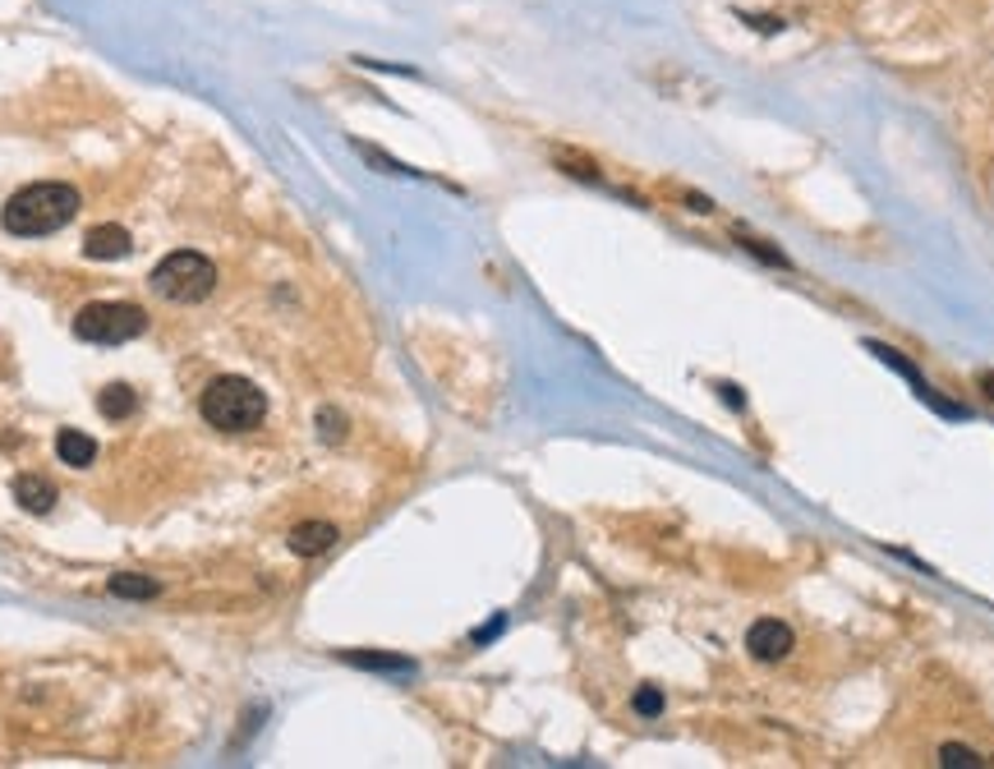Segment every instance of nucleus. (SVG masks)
I'll list each match as a JSON object with an SVG mask.
<instances>
[{
    "label": "nucleus",
    "mask_w": 994,
    "mask_h": 769,
    "mask_svg": "<svg viewBox=\"0 0 994 769\" xmlns=\"http://www.w3.org/2000/svg\"><path fill=\"white\" fill-rule=\"evenodd\" d=\"M74 217H79V189L61 185V180H42V185H28L0 207V226L18 240H42L65 230Z\"/></svg>",
    "instance_id": "nucleus-1"
},
{
    "label": "nucleus",
    "mask_w": 994,
    "mask_h": 769,
    "mask_svg": "<svg viewBox=\"0 0 994 769\" xmlns=\"http://www.w3.org/2000/svg\"><path fill=\"white\" fill-rule=\"evenodd\" d=\"M199 415L217 433H249L267 419V396H263L259 382H249L240 374H222V378H212L207 392L199 396Z\"/></svg>",
    "instance_id": "nucleus-2"
},
{
    "label": "nucleus",
    "mask_w": 994,
    "mask_h": 769,
    "mask_svg": "<svg viewBox=\"0 0 994 769\" xmlns=\"http://www.w3.org/2000/svg\"><path fill=\"white\" fill-rule=\"evenodd\" d=\"M152 291L171 304H203L212 291H217V267H212L207 254L199 249H175L158 267H152Z\"/></svg>",
    "instance_id": "nucleus-3"
},
{
    "label": "nucleus",
    "mask_w": 994,
    "mask_h": 769,
    "mask_svg": "<svg viewBox=\"0 0 994 769\" xmlns=\"http://www.w3.org/2000/svg\"><path fill=\"white\" fill-rule=\"evenodd\" d=\"M148 332V314L125 300H92L74 314V337L88 345H125Z\"/></svg>",
    "instance_id": "nucleus-4"
},
{
    "label": "nucleus",
    "mask_w": 994,
    "mask_h": 769,
    "mask_svg": "<svg viewBox=\"0 0 994 769\" xmlns=\"http://www.w3.org/2000/svg\"><path fill=\"white\" fill-rule=\"evenodd\" d=\"M746 650H751L759 664L788 659V650H792V627L778 622V618H759V622H751V631H746Z\"/></svg>",
    "instance_id": "nucleus-5"
},
{
    "label": "nucleus",
    "mask_w": 994,
    "mask_h": 769,
    "mask_svg": "<svg viewBox=\"0 0 994 769\" xmlns=\"http://www.w3.org/2000/svg\"><path fill=\"white\" fill-rule=\"evenodd\" d=\"M134 249V236L125 226H92L88 240H84V254L97 259V263H115V259H129Z\"/></svg>",
    "instance_id": "nucleus-6"
},
{
    "label": "nucleus",
    "mask_w": 994,
    "mask_h": 769,
    "mask_svg": "<svg viewBox=\"0 0 994 769\" xmlns=\"http://www.w3.org/2000/svg\"><path fill=\"white\" fill-rule=\"evenodd\" d=\"M14 503L24 512H33V516H47L55 503H61V493H55V484L42 479V475H18L14 479Z\"/></svg>",
    "instance_id": "nucleus-7"
},
{
    "label": "nucleus",
    "mask_w": 994,
    "mask_h": 769,
    "mask_svg": "<svg viewBox=\"0 0 994 769\" xmlns=\"http://www.w3.org/2000/svg\"><path fill=\"white\" fill-rule=\"evenodd\" d=\"M290 553L295 557H318V553H327L331 544H337V526L331 521H300L295 530H290Z\"/></svg>",
    "instance_id": "nucleus-8"
},
{
    "label": "nucleus",
    "mask_w": 994,
    "mask_h": 769,
    "mask_svg": "<svg viewBox=\"0 0 994 769\" xmlns=\"http://www.w3.org/2000/svg\"><path fill=\"white\" fill-rule=\"evenodd\" d=\"M55 456H61L65 466H74V470H88L97 461V442L84 429H61L55 433Z\"/></svg>",
    "instance_id": "nucleus-9"
},
{
    "label": "nucleus",
    "mask_w": 994,
    "mask_h": 769,
    "mask_svg": "<svg viewBox=\"0 0 994 769\" xmlns=\"http://www.w3.org/2000/svg\"><path fill=\"white\" fill-rule=\"evenodd\" d=\"M97 411H102V419H129L139 411V392L129 382H111V388L97 392Z\"/></svg>",
    "instance_id": "nucleus-10"
},
{
    "label": "nucleus",
    "mask_w": 994,
    "mask_h": 769,
    "mask_svg": "<svg viewBox=\"0 0 994 769\" xmlns=\"http://www.w3.org/2000/svg\"><path fill=\"white\" fill-rule=\"evenodd\" d=\"M106 590L115 594V600H158V594H162V585L152 581V576H134V571L111 576Z\"/></svg>",
    "instance_id": "nucleus-11"
},
{
    "label": "nucleus",
    "mask_w": 994,
    "mask_h": 769,
    "mask_svg": "<svg viewBox=\"0 0 994 769\" xmlns=\"http://www.w3.org/2000/svg\"><path fill=\"white\" fill-rule=\"evenodd\" d=\"M341 659H345V664H355V668H374V672H405V678L415 672V664H411V659H401V655H364V650H345Z\"/></svg>",
    "instance_id": "nucleus-12"
},
{
    "label": "nucleus",
    "mask_w": 994,
    "mask_h": 769,
    "mask_svg": "<svg viewBox=\"0 0 994 769\" xmlns=\"http://www.w3.org/2000/svg\"><path fill=\"white\" fill-rule=\"evenodd\" d=\"M940 765H948V769H977V765H985L977 752H971V746H958V742H944L940 746Z\"/></svg>",
    "instance_id": "nucleus-13"
},
{
    "label": "nucleus",
    "mask_w": 994,
    "mask_h": 769,
    "mask_svg": "<svg viewBox=\"0 0 994 769\" xmlns=\"http://www.w3.org/2000/svg\"><path fill=\"white\" fill-rule=\"evenodd\" d=\"M318 433H323L327 442H341V438H345V415L331 411V406H323V411H318Z\"/></svg>",
    "instance_id": "nucleus-14"
},
{
    "label": "nucleus",
    "mask_w": 994,
    "mask_h": 769,
    "mask_svg": "<svg viewBox=\"0 0 994 769\" xmlns=\"http://www.w3.org/2000/svg\"><path fill=\"white\" fill-rule=\"evenodd\" d=\"M636 715H640V719H658V715H663V691L640 686V691H636Z\"/></svg>",
    "instance_id": "nucleus-15"
},
{
    "label": "nucleus",
    "mask_w": 994,
    "mask_h": 769,
    "mask_svg": "<svg viewBox=\"0 0 994 769\" xmlns=\"http://www.w3.org/2000/svg\"><path fill=\"white\" fill-rule=\"evenodd\" d=\"M742 244L751 249V254H755V259H765V263H773V267H788V259H783V254H778V249H769L765 240H751V236H746Z\"/></svg>",
    "instance_id": "nucleus-16"
}]
</instances>
